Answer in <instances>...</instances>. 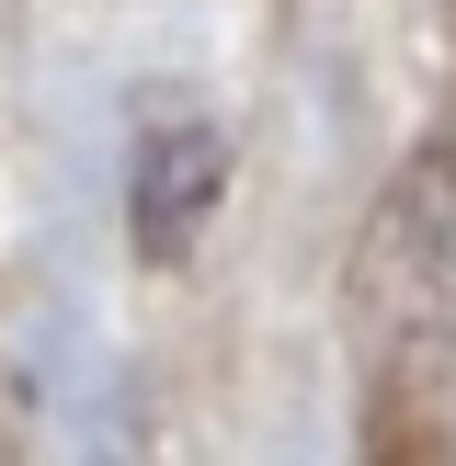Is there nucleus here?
<instances>
[{
	"mask_svg": "<svg viewBox=\"0 0 456 466\" xmlns=\"http://www.w3.org/2000/svg\"><path fill=\"white\" fill-rule=\"evenodd\" d=\"M217 182H228V137L205 126V114H171V126L137 137V171H126V239H137V262H182V250L205 239Z\"/></svg>",
	"mask_w": 456,
	"mask_h": 466,
	"instance_id": "obj_1",
	"label": "nucleus"
}]
</instances>
